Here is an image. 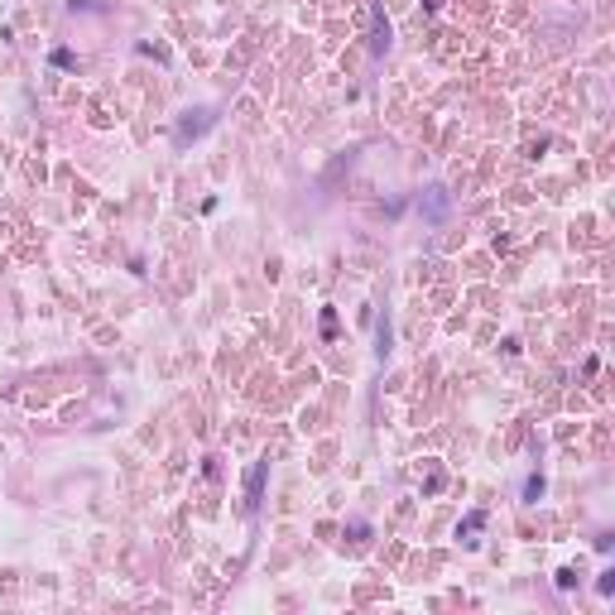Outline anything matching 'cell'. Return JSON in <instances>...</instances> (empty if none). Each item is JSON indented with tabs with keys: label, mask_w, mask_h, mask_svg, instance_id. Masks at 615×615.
<instances>
[{
	"label": "cell",
	"mask_w": 615,
	"mask_h": 615,
	"mask_svg": "<svg viewBox=\"0 0 615 615\" xmlns=\"http://www.w3.org/2000/svg\"><path fill=\"white\" fill-rule=\"evenodd\" d=\"M481 529H486V510H471L466 519H462V524H457V538H462L466 548H476V543H481V538H476Z\"/></svg>",
	"instance_id": "6da1fadb"
},
{
	"label": "cell",
	"mask_w": 615,
	"mask_h": 615,
	"mask_svg": "<svg viewBox=\"0 0 615 615\" xmlns=\"http://www.w3.org/2000/svg\"><path fill=\"white\" fill-rule=\"evenodd\" d=\"M418 211H428L433 221H442V216H447V193H442V188H428V193L418 198Z\"/></svg>",
	"instance_id": "7a4b0ae2"
},
{
	"label": "cell",
	"mask_w": 615,
	"mask_h": 615,
	"mask_svg": "<svg viewBox=\"0 0 615 615\" xmlns=\"http://www.w3.org/2000/svg\"><path fill=\"white\" fill-rule=\"evenodd\" d=\"M265 471H269V462H255V466H250V476H245V505H250V510L260 505V486H265Z\"/></svg>",
	"instance_id": "3957f363"
},
{
	"label": "cell",
	"mask_w": 615,
	"mask_h": 615,
	"mask_svg": "<svg viewBox=\"0 0 615 615\" xmlns=\"http://www.w3.org/2000/svg\"><path fill=\"white\" fill-rule=\"evenodd\" d=\"M207 125H211V111H193V115L183 120V130H178V140H188V135H202Z\"/></svg>",
	"instance_id": "277c9868"
},
{
	"label": "cell",
	"mask_w": 615,
	"mask_h": 615,
	"mask_svg": "<svg viewBox=\"0 0 615 615\" xmlns=\"http://www.w3.org/2000/svg\"><path fill=\"white\" fill-rule=\"evenodd\" d=\"M538 495H543V476H529L524 481V500H538Z\"/></svg>",
	"instance_id": "5b68a950"
},
{
	"label": "cell",
	"mask_w": 615,
	"mask_h": 615,
	"mask_svg": "<svg viewBox=\"0 0 615 615\" xmlns=\"http://www.w3.org/2000/svg\"><path fill=\"white\" fill-rule=\"evenodd\" d=\"M558 587H562V592H572V587H577V572H572V567H562V572H558Z\"/></svg>",
	"instance_id": "8992f818"
},
{
	"label": "cell",
	"mask_w": 615,
	"mask_h": 615,
	"mask_svg": "<svg viewBox=\"0 0 615 615\" xmlns=\"http://www.w3.org/2000/svg\"><path fill=\"white\" fill-rule=\"evenodd\" d=\"M596 592H601V596H611V592H615V572H601V582H596Z\"/></svg>",
	"instance_id": "52a82bcc"
},
{
	"label": "cell",
	"mask_w": 615,
	"mask_h": 615,
	"mask_svg": "<svg viewBox=\"0 0 615 615\" xmlns=\"http://www.w3.org/2000/svg\"><path fill=\"white\" fill-rule=\"evenodd\" d=\"M423 5H428V10H437V0H423Z\"/></svg>",
	"instance_id": "ba28073f"
}]
</instances>
